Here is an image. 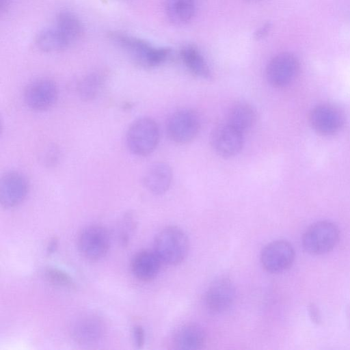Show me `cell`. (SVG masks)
Segmentation results:
<instances>
[{
    "label": "cell",
    "mask_w": 350,
    "mask_h": 350,
    "mask_svg": "<svg viewBox=\"0 0 350 350\" xmlns=\"http://www.w3.org/2000/svg\"><path fill=\"white\" fill-rule=\"evenodd\" d=\"M109 38L126 51L138 65L152 68L163 63L169 57L168 48H155L146 41L120 31H112Z\"/></svg>",
    "instance_id": "1"
},
{
    "label": "cell",
    "mask_w": 350,
    "mask_h": 350,
    "mask_svg": "<svg viewBox=\"0 0 350 350\" xmlns=\"http://www.w3.org/2000/svg\"><path fill=\"white\" fill-rule=\"evenodd\" d=\"M153 250L162 263L177 265L187 258L189 241L182 229L176 226H167L155 237Z\"/></svg>",
    "instance_id": "2"
},
{
    "label": "cell",
    "mask_w": 350,
    "mask_h": 350,
    "mask_svg": "<svg viewBox=\"0 0 350 350\" xmlns=\"http://www.w3.org/2000/svg\"><path fill=\"white\" fill-rule=\"evenodd\" d=\"M159 137L157 123L151 118L141 117L129 126L126 134V143L133 154L146 156L155 150Z\"/></svg>",
    "instance_id": "3"
},
{
    "label": "cell",
    "mask_w": 350,
    "mask_h": 350,
    "mask_svg": "<svg viewBox=\"0 0 350 350\" xmlns=\"http://www.w3.org/2000/svg\"><path fill=\"white\" fill-rule=\"evenodd\" d=\"M339 231L337 226L328 221L311 225L304 232L302 244L305 250L314 255L329 252L337 244Z\"/></svg>",
    "instance_id": "4"
},
{
    "label": "cell",
    "mask_w": 350,
    "mask_h": 350,
    "mask_svg": "<svg viewBox=\"0 0 350 350\" xmlns=\"http://www.w3.org/2000/svg\"><path fill=\"white\" fill-rule=\"evenodd\" d=\"M200 122L198 113L191 109H180L168 118L166 125L169 137L183 144L192 141L198 135Z\"/></svg>",
    "instance_id": "5"
},
{
    "label": "cell",
    "mask_w": 350,
    "mask_h": 350,
    "mask_svg": "<svg viewBox=\"0 0 350 350\" xmlns=\"http://www.w3.org/2000/svg\"><path fill=\"white\" fill-rule=\"evenodd\" d=\"M299 72V62L291 53H281L273 57L266 68L268 83L277 88H285L291 84Z\"/></svg>",
    "instance_id": "6"
},
{
    "label": "cell",
    "mask_w": 350,
    "mask_h": 350,
    "mask_svg": "<svg viewBox=\"0 0 350 350\" xmlns=\"http://www.w3.org/2000/svg\"><path fill=\"white\" fill-rule=\"evenodd\" d=\"M77 245L84 258L89 260H98L108 252L110 245L108 232L101 226H88L79 234Z\"/></svg>",
    "instance_id": "7"
},
{
    "label": "cell",
    "mask_w": 350,
    "mask_h": 350,
    "mask_svg": "<svg viewBox=\"0 0 350 350\" xmlns=\"http://www.w3.org/2000/svg\"><path fill=\"white\" fill-rule=\"evenodd\" d=\"M58 90L55 83L48 78H39L25 88L23 98L26 105L34 111H45L57 101Z\"/></svg>",
    "instance_id": "8"
},
{
    "label": "cell",
    "mask_w": 350,
    "mask_h": 350,
    "mask_svg": "<svg viewBox=\"0 0 350 350\" xmlns=\"http://www.w3.org/2000/svg\"><path fill=\"white\" fill-rule=\"evenodd\" d=\"M295 260V251L286 241L278 240L264 247L260 254L263 268L272 273H282L289 269Z\"/></svg>",
    "instance_id": "9"
},
{
    "label": "cell",
    "mask_w": 350,
    "mask_h": 350,
    "mask_svg": "<svg viewBox=\"0 0 350 350\" xmlns=\"http://www.w3.org/2000/svg\"><path fill=\"white\" fill-rule=\"evenodd\" d=\"M312 128L322 135H332L338 132L345 123L343 112L331 104H321L312 108L309 114Z\"/></svg>",
    "instance_id": "10"
},
{
    "label": "cell",
    "mask_w": 350,
    "mask_h": 350,
    "mask_svg": "<svg viewBox=\"0 0 350 350\" xmlns=\"http://www.w3.org/2000/svg\"><path fill=\"white\" fill-rule=\"evenodd\" d=\"M29 183L25 176L17 171L5 173L0 180V202L5 208H14L25 199Z\"/></svg>",
    "instance_id": "11"
},
{
    "label": "cell",
    "mask_w": 350,
    "mask_h": 350,
    "mask_svg": "<svg viewBox=\"0 0 350 350\" xmlns=\"http://www.w3.org/2000/svg\"><path fill=\"white\" fill-rule=\"evenodd\" d=\"M236 297L234 283L227 278H219L211 282L205 293V305L212 313H221L227 310Z\"/></svg>",
    "instance_id": "12"
},
{
    "label": "cell",
    "mask_w": 350,
    "mask_h": 350,
    "mask_svg": "<svg viewBox=\"0 0 350 350\" xmlns=\"http://www.w3.org/2000/svg\"><path fill=\"white\" fill-rule=\"evenodd\" d=\"M72 338L79 344L90 345L98 342L105 333L103 320L94 314H83L73 321L70 327Z\"/></svg>",
    "instance_id": "13"
},
{
    "label": "cell",
    "mask_w": 350,
    "mask_h": 350,
    "mask_svg": "<svg viewBox=\"0 0 350 350\" xmlns=\"http://www.w3.org/2000/svg\"><path fill=\"white\" fill-rule=\"evenodd\" d=\"M215 151L224 158L237 155L243 145V134L228 124L217 126L211 135Z\"/></svg>",
    "instance_id": "14"
},
{
    "label": "cell",
    "mask_w": 350,
    "mask_h": 350,
    "mask_svg": "<svg viewBox=\"0 0 350 350\" xmlns=\"http://www.w3.org/2000/svg\"><path fill=\"white\" fill-rule=\"evenodd\" d=\"M162 262L154 250H143L137 252L131 262L134 276L142 282H150L158 275Z\"/></svg>",
    "instance_id": "15"
},
{
    "label": "cell",
    "mask_w": 350,
    "mask_h": 350,
    "mask_svg": "<svg viewBox=\"0 0 350 350\" xmlns=\"http://www.w3.org/2000/svg\"><path fill=\"white\" fill-rule=\"evenodd\" d=\"M172 171L170 166L163 162H157L150 165L143 176L145 187L152 193H165L170 187Z\"/></svg>",
    "instance_id": "16"
},
{
    "label": "cell",
    "mask_w": 350,
    "mask_h": 350,
    "mask_svg": "<svg viewBox=\"0 0 350 350\" xmlns=\"http://www.w3.org/2000/svg\"><path fill=\"white\" fill-rule=\"evenodd\" d=\"M205 341V332L196 323H187L180 326L174 333L172 339L174 347L180 350L200 349Z\"/></svg>",
    "instance_id": "17"
},
{
    "label": "cell",
    "mask_w": 350,
    "mask_h": 350,
    "mask_svg": "<svg viewBox=\"0 0 350 350\" xmlns=\"http://www.w3.org/2000/svg\"><path fill=\"white\" fill-rule=\"evenodd\" d=\"M256 119V113L253 107L249 103L241 102L230 109L226 123L243 134L253 127Z\"/></svg>",
    "instance_id": "18"
},
{
    "label": "cell",
    "mask_w": 350,
    "mask_h": 350,
    "mask_svg": "<svg viewBox=\"0 0 350 350\" xmlns=\"http://www.w3.org/2000/svg\"><path fill=\"white\" fill-rule=\"evenodd\" d=\"M55 27L70 45L79 40L83 33V27L80 19L74 13L67 10L57 14Z\"/></svg>",
    "instance_id": "19"
},
{
    "label": "cell",
    "mask_w": 350,
    "mask_h": 350,
    "mask_svg": "<svg viewBox=\"0 0 350 350\" xmlns=\"http://www.w3.org/2000/svg\"><path fill=\"white\" fill-rule=\"evenodd\" d=\"M165 12L168 19L174 24L184 25L193 17L196 0H166Z\"/></svg>",
    "instance_id": "20"
},
{
    "label": "cell",
    "mask_w": 350,
    "mask_h": 350,
    "mask_svg": "<svg viewBox=\"0 0 350 350\" xmlns=\"http://www.w3.org/2000/svg\"><path fill=\"white\" fill-rule=\"evenodd\" d=\"M36 45L40 51L46 53L59 51L70 46L55 26L41 30L36 36Z\"/></svg>",
    "instance_id": "21"
},
{
    "label": "cell",
    "mask_w": 350,
    "mask_h": 350,
    "mask_svg": "<svg viewBox=\"0 0 350 350\" xmlns=\"http://www.w3.org/2000/svg\"><path fill=\"white\" fill-rule=\"evenodd\" d=\"M105 81V75L101 72L94 71L87 74L77 84L78 96L83 101L94 100L101 92Z\"/></svg>",
    "instance_id": "22"
},
{
    "label": "cell",
    "mask_w": 350,
    "mask_h": 350,
    "mask_svg": "<svg viewBox=\"0 0 350 350\" xmlns=\"http://www.w3.org/2000/svg\"><path fill=\"white\" fill-rule=\"evenodd\" d=\"M181 57L187 68L193 75L203 79L211 78V71L205 59L195 47H184L181 51Z\"/></svg>",
    "instance_id": "23"
},
{
    "label": "cell",
    "mask_w": 350,
    "mask_h": 350,
    "mask_svg": "<svg viewBox=\"0 0 350 350\" xmlns=\"http://www.w3.org/2000/svg\"><path fill=\"white\" fill-rule=\"evenodd\" d=\"M44 277L51 284L64 288H72V278L65 271L55 267H49L44 271Z\"/></svg>",
    "instance_id": "24"
},
{
    "label": "cell",
    "mask_w": 350,
    "mask_h": 350,
    "mask_svg": "<svg viewBox=\"0 0 350 350\" xmlns=\"http://www.w3.org/2000/svg\"><path fill=\"white\" fill-rule=\"evenodd\" d=\"M59 156L58 148L54 145H50L42 152L41 161L47 167L54 166L58 163Z\"/></svg>",
    "instance_id": "25"
},
{
    "label": "cell",
    "mask_w": 350,
    "mask_h": 350,
    "mask_svg": "<svg viewBox=\"0 0 350 350\" xmlns=\"http://www.w3.org/2000/svg\"><path fill=\"white\" fill-rule=\"evenodd\" d=\"M133 336L135 345L142 348L145 342V332L141 325H136L133 329Z\"/></svg>",
    "instance_id": "26"
},
{
    "label": "cell",
    "mask_w": 350,
    "mask_h": 350,
    "mask_svg": "<svg viewBox=\"0 0 350 350\" xmlns=\"http://www.w3.org/2000/svg\"><path fill=\"white\" fill-rule=\"evenodd\" d=\"M271 29V24L266 23L259 27L254 33L255 39L260 40L265 37Z\"/></svg>",
    "instance_id": "27"
},
{
    "label": "cell",
    "mask_w": 350,
    "mask_h": 350,
    "mask_svg": "<svg viewBox=\"0 0 350 350\" xmlns=\"http://www.w3.org/2000/svg\"><path fill=\"white\" fill-rule=\"evenodd\" d=\"M310 312L311 313V317L314 319L313 320H314V319H315L316 322H318L317 319L319 318V316L317 315V308L315 307H314L313 305H312L310 306Z\"/></svg>",
    "instance_id": "28"
},
{
    "label": "cell",
    "mask_w": 350,
    "mask_h": 350,
    "mask_svg": "<svg viewBox=\"0 0 350 350\" xmlns=\"http://www.w3.org/2000/svg\"><path fill=\"white\" fill-rule=\"evenodd\" d=\"M10 0H1V10L3 12L7 10L9 6Z\"/></svg>",
    "instance_id": "29"
},
{
    "label": "cell",
    "mask_w": 350,
    "mask_h": 350,
    "mask_svg": "<svg viewBox=\"0 0 350 350\" xmlns=\"http://www.w3.org/2000/svg\"><path fill=\"white\" fill-rule=\"evenodd\" d=\"M57 246V240L53 239L52 241L49 243L48 251L49 252H53L55 250V247Z\"/></svg>",
    "instance_id": "30"
},
{
    "label": "cell",
    "mask_w": 350,
    "mask_h": 350,
    "mask_svg": "<svg viewBox=\"0 0 350 350\" xmlns=\"http://www.w3.org/2000/svg\"><path fill=\"white\" fill-rule=\"evenodd\" d=\"M243 1L247 2V3H256V2H258V1H260L262 0H243Z\"/></svg>",
    "instance_id": "31"
}]
</instances>
